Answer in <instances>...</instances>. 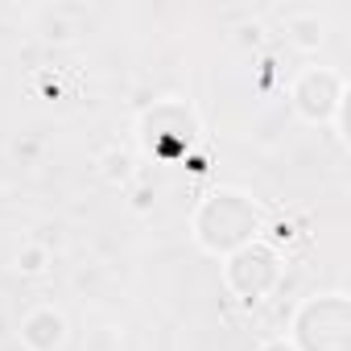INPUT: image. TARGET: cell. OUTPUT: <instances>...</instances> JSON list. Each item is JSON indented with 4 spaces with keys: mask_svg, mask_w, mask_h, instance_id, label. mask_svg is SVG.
Listing matches in <instances>:
<instances>
[{
    "mask_svg": "<svg viewBox=\"0 0 351 351\" xmlns=\"http://www.w3.org/2000/svg\"><path fill=\"white\" fill-rule=\"evenodd\" d=\"M265 232V211L248 191L236 186H215L207 191L195 211H191V240L207 252V256H232L236 248L261 240Z\"/></svg>",
    "mask_w": 351,
    "mask_h": 351,
    "instance_id": "cell-1",
    "label": "cell"
},
{
    "mask_svg": "<svg viewBox=\"0 0 351 351\" xmlns=\"http://www.w3.org/2000/svg\"><path fill=\"white\" fill-rule=\"evenodd\" d=\"M298 351H351V302L347 293H310L298 302L285 335Z\"/></svg>",
    "mask_w": 351,
    "mask_h": 351,
    "instance_id": "cell-2",
    "label": "cell"
},
{
    "mask_svg": "<svg viewBox=\"0 0 351 351\" xmlns=\"http://www.w3.org/2000/svg\"><path fill=\"white\" fill-rule=\"evenodd\" d=\"M199 132H203V124L186 99H157L153 108H145L136 116V141L157 161H178L182 153H191Z\"/></svg>",
    "mask_w": 351,
    "mask_h": 351,
    "instance_id": "cell-3",
    "label": "cell"
},
{
    "mask_svg": "<svg viewBox=\"0 0 351 351\" xmlns=\"http://www.w3.org/2000/svg\"><path fill=\"white\" fill-rule=\"evenodd\" d=\"M289 104L306 124H330L339 132V141H347L343 132V108H347V75L335 66H302L289 83Z\"/></svg>",
    "mask_w": 351,
    "mask_h": 351,
    "instance_id": "cell-4",
    "label": "cell"
},
{
    "mask_svg": "<svg viewBox=\"0 0 351 351\" xmlns=\"http://www.w3.org/2000/svg\"><path fill=\"white\" fill-rule=\"evenodd\" d=\"M281 277H285V256L265 236L244 244V248H236L232 256H223V285H228L232 298H240L248 306L265 302L281 285Z\"/></svg>",
    "mask_w": 351,
    "mask_h": 351,
    "instance_id": "cell-5",
    "label": "cell"
},
{
    "mask_svg": "<svg viewBox=\"0 0 351 351\" xmlns=\"http://www.w3.org/2000/svg\"><path fill=\"white\" fill-rule=\"evenodd\" d=\"M66 314L58 306H34L21 318V347L25 351H62L66 347Z\"/></svg>",
    "mask_w": 351,
    "mask_h": 351,
    "instance_id": "cell-6",
    "label": "cell"
},
{
    "mask_svg": "<svg viewBox=\"0 0 351 351\" xmlns=\"http://www.w3.org/2000/svg\"><path fill=\"white\" fill-rule=\"evenodd\" d=\"M277 17H281V25H285L289 42H293L298 50L314 54V50L326 42V21L318 17V9H306V5H289V9H281Z\"/></svg>",
    "mask_w": 351,
    "mask_h": 351,
    "instance_id": "cell-7",
    "label": "cell"
},
{
    "mask_svg": "<svg viewBox=\"0 0 351 351\" xmlns=\"http://www.w3.org/2000/svg\"><path fill=\"white\" fill-rule=\"evenodd\" d=\"M95 165H99V178H104L108 186H128L132 173H136V169H132V153H128L124 145H108Z\"/></svg>",
    "mask_w": 351,
    "mask_h": 351,
    "instance_id": "cell-8",
    "label": "cell"
},
{
    "mask_svg": "<svg viewBox=\"0 0 351 351\" xmlns=\"http://www.w3.org/2000/svg\"><path fill=\"white\" fill-rule=\"evenodd\" d=\"M13 269H17L21 277H42V273L50 269V248L38 244V240H25V244L17 248V256H13Z\"/></svg>",
    "mask_w": 351,
    "mask_h": 351,
    "instance_id": "cell-9",
    "label": "cell"
},
{
    "mask_svg": "<svg viewBox=\"0 0 351 351\" xmlns=\"http://www.w3.org/2000/svg\"><path fill=\"white\" fill-rule=\"evenodd\" d=\"M38 149H42V141H38V136H25V141H17V145H13V153H17L21 161H34V157H38Z\"/></svg>",
    "mask_w": 351,
    "mask_h": 351,
    "instance_id": "cell-10",
    "label": "cell"
},
{
    "mask_svg": "<svg viewBox=\"0 0 351 351\" xmlns=\"http://www.w3.org/2000/svg\"><path fill=\"white\" fill-rule=\"evenodd\" d=\"M256 351H298V347H293V343H289L285 335H277V339H265V343H261Z\"/></svg>",
    "mask_w": 351,
    "mask_h": 351,
    "instance_id": "cell-11",
    "label": "cell"
},
{
    "mask_svg": "<svg viewBox=\"0 0 351 351\" xmlns=\"http://www.w3.org/2000/svg\"><path fill=\"white\" fill-rule=\"evenodd\" d=\"M0 330H5V322H0Z\"/></svg>",
    "mask_w": 351,
    "mask_h": 351,
    "instance_id": "cell-12",
    "label": "cell"
}]
</instances>
